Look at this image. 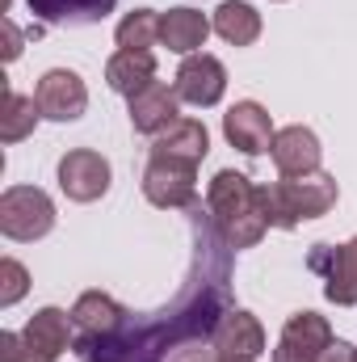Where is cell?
<instances>
[{
	"instance_id": "1",
	"label": "cell",
	"mask_w": 357,
	"mask_h": 362,
	"mask_svg": "<svg viewBox=\"0 0 357 362\" xmlns=\"http://www.w3.org/2000/svg\"><path fill=\"white\" fill-rule=\"evenodd\" d=\"M206 215H210V223H214V232L223 236L227 249H253V245H261V236L269 232L257 185L244 173H236V169H219L210 177Z\"/></svg>"
},
{
	"instance_id": "2",
	"label": "cell",
	"mask_w": 357,
	"mask_h": 362,
	"mask_svg": "<svg viewBox=\"0 0 357 362\" xmlns=\"http://www.w3.org/2000/svg\"><path fill=\"white\" fill-rule=\"evenodd\" d=\"M257 198H261V211H265L269 228H298L303 219H320L337 206L341 198V185L332 173H307V177H282L257 185Z\"/></svg>"
},
{
	"instance_id": "3",
	"label": "cell",
	"mask_w": 357,
	"mask_h": 362,
	"mask_svg": "<svg viewBox=\"0 0 357 362\" xmlns=\"http://www.w3.org/2000/svg\"><path fill=\"white\" fill-rule=\"evenodd\" d=\"M72 312L42 308L21 333H0V362H59V354L72 346Z\"/></svg>"
},
{
	"instance_id": "4",
	"label": "cell",
	"mask_w": 357,
	"mask_h": 362,
	"mask_svg": "<svg viewBox=\"0 0 357 362\" xmlns=\"http://www.w3.org/2000/svg\"><path fill=\"white\" fill-rule=\"evenodd\" d=\"M55 228V202L38 185H8L0 194V232L8 240H42Z\"/></svg>"
},
{
	"instance_id": "5",
	"label": "cell",
	"mask_w": 357,
	"mask_h": 362,
	"mask_svg": "<svg viewBox=\"0 0 357 362\" xmlns=\"http://www.w3.org/2000/svg\"><path fill=\"white\" fill-rule=\"evenodd\" d=\"M307 266L324 278V295L337 308L357 303V236L349 245H315Z\"/></svg>"
},
{
	"instance_id": "6",
	"label": "cell",
	"mask_w": 357,
	"mask_h": 362,
	"mask_svg": "<svg viewBox=\"0 0 357 362\" xmlns=\"http://www.w3.org/2000/svg\"><path fill=\"white\" fill-rule=\"evenodd\" d=\"M143 198L160 211H185L198 202V169L177 160H147L143 169Z\"/></svg>"
},
{
	"instance_id": "7",
	"label": "cell",
	"mask_w": 357,
	"mask_h": 362,
	"mask_svg": "<svg viewBox=\"0 0 357 362\" xmlns=\"http://www.w3.org/2000/svg\"><path fill=\"white\" fill-rule=\"evenodd\" d=\"M177 97L181 101H189V105H198V110H210V105H219L223 101V93H227V68L214 59V55H206V51H198V55H185L177 68Z\"/></svg>"
},
{
	"instance_id": "8",
	"label": "cell",
	"mask_w": 357,
	"mask_h": 362,
	"mask_svg": "<svg viewBox=\"0 0 357 362\" xmlns=\"http://www.w3.org/2000/svg\"><path fill=\"white\" fill-rule=\"evenodd\" d=\"M34 101H38L42 118H51V122H76V118L85 114V105H89V89H85L80 72H72V68H51V72L38 81Z\"/></svg>"
},
{
	"instance_id": "9",
	"label": "cell",
	"mask_w": 357,
	"mask_h": 362,
	"mask_svg": "<svg viewBox=\"0 0 357 362\" xmlns=\"http://www.w3.org/2000/svg\"><path fill=\"white\" fill-rule=\"evenodd\" d=\"M109 160L92 148H72L63 160H59V189L72 198V202H97L105 189H109Z\"/></svg>"
},
{
	"instance_id": "10",
	"label": "cell",
	"mask_w": 357,
	"mask_h": 362,
	"mask_svg": "<svg viewBox=\"0 0 357 362\" xmlns=\"http://www.w3.org/2000/svg\"><path fill=\"white\" fill-rule=\"evenodd\" d=\"M223 135H227V144L236 148V152H244V156H261L273 148V118H269V110L261 101H236L227 114H223Z\"/></svg>"
},
{
	"instance_id": "11",
	"label": "cell",
	"mask_w": 357,
	"mask_h": 362,
	"mask_svg": "<svg viewBox=\"0 0 357 362\" xmlns=\"http://www.w3.org/2000/svg\"><path fill=\"white\" fill-rule=\"evenodd\" d=\"M273 165L282 177H307V173H320V160H324V148H320V135L311 127H282L273 135V148H269Z\"/></svg>"
},
{
	"instance_id": "12",
	"label": "cell",
	"mask_w": 357,
	"mask_h": 362,
	"mask_svg": "<svg viewBox=\"0 0 357 362\" xmlns=\"http://www.w3.org/2000/svg\"><path fill=\"white\" fill-rule=\"evenodd\" d=\"M131 101V127L139 135H164L173 122H181V97L164 81H152L147 89H139Z\"/></svg>"
},
{
	"instance_id": "13",
	"label": "cell",
	"mask_w": 357,
	"mask_h": 362,
	"mask_svg": "<svg viewBox=\"0 0 357 362\" xmlns=\"http://www.w3.org/2000/svg\"><path fill=\"white\" fill-rule=\"evenodd\" d=\"M210 341H214L219 358L261 362V354H265V329H261V320H257L253 312H244V308H231V312L219 320V329H214Z\"/></svg>"
},
{
	"instance_id": "14",
	"label": "cell",
	"mask_w": 357,
	"mask_h": 362,
	"mask_svg": "<svg viewBox=\"0 0 357 362\" xmlns=\"http://www.w3.org/2000/svg\"><path fill=\"white\" fill-rule=\"evenodd\" d=\"M210 152V131L198 122V118H181L173 122L164 135H156L152 144V160H177V165H202Z\"/></svg>"
},
{
	"instance_id": "15",
	"label": "cell",
	"mask_w": 357,
	"mask_h": 362,
	"mask_svg": "<svg viewBox=\"0 0 357 362\" xmlns=\"http://www.w3.org/2000/svg\"><path fill=\"white\" fill-rule=\"evenodd\" d=\"M126 316H131V312H126L114 295H105V291H85V295L72 303L76 337H109V333L122 329Z\"/></svg>"
},
{
	"instance_id": "16",
	"label": "cell",
	"mask_w": 357,
	"mask_h": 362,
	"mask_svg": "<svg viewBox=\"0 0 357 362\" xmlns=\"http://www.w3.org/2000/svg\"><path fill=\"white\" fill-rule=\"evenodd\" d=\"M210 30H214L210 17L198 13V8H189V4L160 13V42H164L169 51H177V55H198V51L206 47V34H210Z\"/></svg>"
},
{
	"instance_id": "17",
	"label": "cell",
	"mask_w": 357,
	"mask_h": 362,
	"mask_svg": "<svg viewBox=\"0 0 357 362\" xmlns=\"http://www.w3.org/2000/svg\"><path fill=\"white\" fill-rule=\"evenodd\" d=\"M156 81V55L152 51H114L105 64V85L122 97H135Z\"/></svg>"
},
{
	"instance_id": "18",
	"label": "cell",
	"mask_w": 357,
	"mask_h": 362,
	"mask_svg": "<svg viewBox=\"0 0 357 362\" xmlns=\"http://www.w3.org/2000/svg\"><path fill=\"white\" fill-rule=\"evenodd\" d=\"M25 4L47 25H97L114 13L118 0H25Z\"/></svg>"
},
{
	"instance_id": "19",
	"label": "cell",
	"mask_w": 357,
	"mask_h": 362,
	"mask_svg": "<svg viewBox=\"0 0 357 362\" xmlns=\"http://www.w3.org/2000/svg\"><path fill=\"white\" fill-rule=\"evenodd\" d=\"M214 34L231 47H253L261 38V13L248 4V0H223L214 8Z\"/></svg>"
},
{
	"instance_id": "20",
	"label": "cell",
	"mask_w": 357,
	"mask_h": 362,
	"mask_svg": "<svg viewBox=\"0 0 357 362\" xmlns=\"http://www.w3.org/2000/svg\"><path fill=\"white\" fill-rule=\"evenodd\" d=\"M282 341H286L290 350H298V354L320 358V354H324L337 337H332L328 316H320V312H294V316L282 325Z\"/></svg>"
},
{
	"instance_id": "21",
	"label": "cell",
	"mask_w": 357,
	"mask_h": 362,
	"mask_svg": "<svg viewBox=\"0 0 357 362\" xmlns=\"http://www.w3.org/2000/svg\"><path fill=\"white\" fill-rule=\"evenodd\" d=\"M38 118H42V110L34 97H21V93L8 89L4 93V114H0V144H21Z\"/></svg>"
},
{
	"instance_id": "22",
	"label": "cell",
	"mask_w": 357,
	"mask_h": 362,
	"mask_svg": "<svg viewBox=\"0 0 357 362\" xmlns=\"http://www.w3.org/2000/svg\"><path fill=\"white\" fill-rule=\"evenodd\" d=\"M118 51H152V42L160 38V17L152 8H131L118 21Z\"/></svg>"
},
{
	"instance_id": "23",
	"label": "cell",
	"mask_w": 357,
	"mask_h": 362,
	"mask_svg": "<svg viewBox=\"0 0 357 362\" xmlns=\"http://www.w3.org/2000/svg\"><path fill=\"white\" fill-rule=\"evenodd\" d=\"M25 291H30V274H25V266L13 262V257H4V262H0V308H13Z\"/></svg>"
},
{
	"instance_id": "24",
	"label": "cell",
	"mask_w": 357,
	"mask_h": 362,
	"mask_svg": "<svg viewBox=\"0 0 357 362\" xmlns=\"http://www.w3.org/2000/svg\"><path fill=\"white\" fill-rule=\"evenodd\" d=\"M169 362H219V350L214 341H185L181 350L169 354Z\"/></svg>"
},
{
	"instance_id": "25",
	"label": "cell",
	"mask_w": 357,
	"mask_h": 362,
	"mask_svg": "<svg viewBox=\"0 0 357 362\" xmlns=\"http://www.w3.org/2000/svg\"><path fill=\"white\" fill-rule=\"evenodd\" d=\"M320 362H357V346H349V341H332V346L320 354Z\"/></svg>"
},
{
	"instance_id": "26",
	"label": "cell",
	"mask_w": 357,
	"mask_h": 362,
	"mask_svg": "<svg viewBox=\"0 0 357 362\" xmlns=\"http://www.w3.org/2000/svg\"><path fill=\"white\" fill-rule=\"evenodd\" d=\"M273 362H320V358H311V354H298V350H290L286 341H277V350H273Z\"/></svg>"
}]
</instances>
